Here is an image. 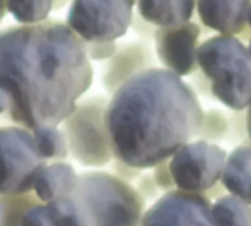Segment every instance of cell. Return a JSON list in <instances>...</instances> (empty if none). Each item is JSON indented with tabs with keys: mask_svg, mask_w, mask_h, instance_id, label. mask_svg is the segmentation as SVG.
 I'll return each instance as SVG.
<instances>
[{
	"mask_svg": "<svg viewBox=\"0 0 251 226\" xmlns=\"http://www.w3.org/2000/svg\"><path fill=\"white\" fill-rule=\"evenodd\" d=\"M4 213H6L4 201H3V199L0 197V226H1V224H3V219H4Z\"/></svg>",
	"mask_w": 251,
	"mask_h": 226,
	"instance_id": "cell-30",
	"label": "cell"
},
{
	"mask_svg": "<svg viewBox=\"0 0 251 226\" xmlns=\"http://www.w3.org/2000/svg\"><path fill=\"white\" fill-rule=\"evenodd\" d=\"M203 113L182 76L165 68L144 69L109 99L106 126L113 157L151 169L197 137Z\"/></svg>",
	"mask_w": 251,
	"mask_h": 226,
	"instance_id": "cell-2",
	"label": "cell"
},
{
	"mask_svg": "<svg viewBox=\"0 0 251 226\" xmlns=\"http://www.w3.org/2000/svg\"><path fill=\"white\" fill-rule=\"evenodd\" d=\"M72 197L85 209L93 226H140L146 212V201L134 185L109 172L81 174Z\"/></svg>",
	"mask_w": 251,
	"mask_h": 226,
	"instance_id": "cell-4",
	"label": "cell"
},
{
	"mask_svg": "<svg viewBox=\"0 0 251 226\" xmlns=\"http://www.w3.org/2000/svg\"><path fill=\"white\" fill-rule=\"evenodd\" d=\"M1 199L4 201V207H6V213H4V219H3L1 226H22L21 219H22L24 212L29 206H32L38 201V199L34 196V193H26V194H21V196H3Z\"/></svg>",
	"mask_w": 251,
	"mask_h": 226,
	"instance_id": "cell-21",
	"label": "cell"
},
{
	"mask_svg": "<svg viewBox=\"0 0 251 226\" xmlns=\"http://www.w3.org/2000/svg\"><path fill=\"white\" fill-rule=\"evenodd\" d=\"M21 225L22 226H56L53 224L49 212H47V206L41 201H37L35 204L29 206L21 219Z\"/></svg>",
	"mask_w": 251,
	"mask_h": 226,
	"instance_id": "cell-22",
	"label": "cell"
},
{
	"mask_svg": "<svg viewBox=\"0 0 251 226\" xmlns=\"http://www.w3.org/2000/svg\"><path fill=\"white\" fill-rule=\"evenodd\" d=\"M246 125H247V137H249V141L251 143V106L246 112Z\"/></svg>",
	"mask_w": 251,
	"mask_h": 226,
	"instance_id": "cell-29",
	"label": "cell"
},
{
	"mask_svg": "<svg viewBox=\"0 0 251 226\" xmlns=\"http://www.w3.org/2000/svg\"><path fill=\"white\" fill-rule=\"evenodd\" d=\"M225 194H228V191H226V188L222 185L221 181H219L218 184H215L212 188H209V190L204 193V196H206L210 201H215L216 199H219V197H222V196H225Z\"/></svg>",
	"mask_w": 251,
	"mask_h": 226,
	"instance_id": "cell-27",
	"label": "cell"
},
{
	"mask_svg": "<svg viewBox=\"0 0 251 226\" xmlns=\"http://www.w3.org/2000/svg\"><path fill=\"white\" fill-rule=\"evenodd\" d=\"M151 68V54L143 43H126L118 46L115 54L107 60L101 75V84L109 94H113L134 75Z\"/></svg>",
	"mask_w": 251,
	"mask_h": 226,
	"instance_id": "cell-11",
	"label": "cell"
},
{
	"mask_svg": "<svg viewBox=\"0 0 251 226\" xmlns=\"http://www.w3.org/2000/svg\"><path fill=\"white\" fill-rule=\"evenodd\" d=\"M222 185L232 196L251 204V143L237 146L226 157L221 178Z\"/></svg>",
	"mask_w": 251,
	"mask_h": 226,
	"instance_id": "cell-14",
	"label": "cell"
},
{
	"mask_svg": "<svg viewBox=\"0 0 251 226\" xmlns=\"http://www.w3.org/2000/svg\"><path fill=\"white\" fill-rule=\"evenodd\" d=\"M247 25L251 28V1L250 6H249V10H247Z\"/></svg>",
	"mask_w": 251,
	"mask_h": 226,
	"instance_id": "cell-32",
	"label": "cell"
},
{
	"mask_svg": "<svg viewBox=\"0 0 251 226\" xmlns=\"http://www.w3.org/2000/svg\"><path fill=\"white\" fill-rule=\"evenodd\" d=\"M78 176L71 163L65 160L50 162L35 176L32 193L44 204L59 197L72 196L78 184Z\"/></svg>",
	"mask_w": 251,
	"mask_h": 226,
	"instance_id": "cell-13",
	"label": "cell"
},
{
	"mask_svg": "<svg viewBox=\"0 0 251 226\" xmlns=\"http://www.w3.org/2000/svg\"><path fill=\"white\" fill-rule=\"evenodd\" d=\"M46 206L56 226H93L85 209L72 196L59 197Z\"/></svg>",
	"mask_w": 251,
	"mask_h": 226,
	"instance_id": "cell-18",
	"label": "cell"
},
{
	"mask_svg": "<svg viewBox=\"0 0 251 226\" xmlns=\"http://www.w3.org/2000/svg\"><path fill=\"white\" fill-rule=\"evenodd\" d=\"M107 103L104 96L82 99L60 124L69 154L85 168H103L113 159L106 126Z\"/></svg>",
	"mask_w": 251,
	"mask_h": 226,
	"instance_id": "cell-5",
	"label": "cell"
},
{
	"mask_svg": "<svg viewBox=\"0 0 251 226\" xmlns=\"http://www.w3.org/2000/svg\"><path fill=\"white\" fill-rule=\"evenodd\" d=\"M151 169H153L151 175H153V178H154V181H156V184L162 193H169V191L176 190V185H175V181H174V176L171 172L169 160L160 162Z\"/></svg>",
	"mask_w": 251,
	"mask_h": 226,
	"instance_id": "cell-24",
	"label": "cell"
},
{
	"mask_svg": "<svg viewBox=\"0 0 251 226\" xmlns=\"http://www.w3.org/2000/svg\"><path fill=\"white\" fill-rule=\"evenodd\" d=\"M210 206L204 194L174 190L144 212L140 226H216Z\"/></svg>",
	"mask_w": 251,
	"mask_h": 226,
	"instance_id": "cell-9",
	"label": "cell"
},
{
	"mask_svg": "<svg viewBox=\"0 0 251 226\" xmlns=\"http://www.w3.org/2000/svg\"><path fill=\"white\" fill-rule=\"evenodd\" d=\"M197 66L210 81L212 96L231 110L251 106V56L235 35L219 34L197 49Z\"/></svg>",
	"mask_w": 251,
	"mask_h": 226,
	"instance_id": "cell-3",
	"label": "cell"
},
{
	"mask_svg": "<svg viewBox=\"0 0 251 226\" xmlns=\"http://www.w3.org/2000/svg\"><path fill=\"white\" fill-rule=\"evenodd\" d=\"M118 46L116 41H94V43H85L87 56L90 60H109Z\"/></svg>",
	"mask_w": 251,
	"mask_h": 226,
	"instance_id": "cell-25",
	"label": "cell"
},
{
	"mask_svg": "<svg viewBox=\"0 0 251 226\" xmlns=\"http://www.w3.org/2000/svg\"><path fill=\"white\" fill-rule=\"evenodd\" d=\"M210 207L216 226H251V204L237 196L228 193L212 201Z\"/></svg>",
	"mask_w": 251,
	"mask_h": 226,
	"instance_id": "cell-16",
	"label": "cell"
},
{
	"mask_svg": "<svg viewBox=\"0 0 251 226\" xmlns=\"http://www.w3.org/2000/svg\"><path fill=\"white\" fill-rule=\"evenodd\" d=\"M137 0H72L66 25L84 41H116L132 24Z\"/></svg>",
	"mask_w": 251,
	"mask_h": 226,
	"instance_id": "cell-7",
	"label": "cell"
},
{
	"mask_svg": "<svg viewBox=\"0 0 251 226\" xmlns=\"http://www.w3.org/2000/svg\"><path fill=\"white\" fill-rule=\"evenodd\" d=\"M229 135V118L219 109H209L203 113V121L199 128V140L219 143Z\"/></svg>",
	"mask_w": 251,
	"mask_h": 226,
	"instance_id": "cell-20",
	"label": "cell"
},
{
	"mask_svg": "<svg viewBox=\"0 0 251 226\" xmlns=\"http://www.w3.org/2000/svg\"><path fill=\"white\" fill-rule=\"evenodd\" d=\"M197 0H137L140 16L156 26H176L190 22Z\"/></svg>",
	"mask_w": 251,
	"mask_h": 226,
	"instance_id": "cell-15",
	"label": "cell"
},
{
	"mask_svg": "<svg viewBox=\"0 0 251 226\" xmlns=\"http://www.w3.org/2000/svg\"><path fill=\"white\" fill-rule=\"evenodd\" d=\"M85 43L65 24L47 19L0 29V88L7 118L29 131L59 126L93 84Z\"/></svg>",
	"mask_w": 251,
	"mask_h": 226,
	"instance_id": "cell-1",
	"label": "cell"
},
{
	"mask_svg": "<svg viewBox=\"0 0 251 226\" xmlns=\"http://www.w3.org/2000/svg\"><path fill=\"white\" fill-rule=\"evenodd\" d=\"M6 0H0V22L3 21L4 15H6Z\"/></svg>",
	"mask_w": 251,
	"mask_h": 226,
	"instance_id": "cell-31",
	"label": "cell"
},
{
	"mask_svg": "<svg viewBox=\"0 0 251 226\" xmlns=\"http://www.w3.org/2000/svg\"><path fill=\"white\" fill-rule=\"evenodd\" d=\"M226 157L225 149L216 143L188 141L169 159L176 190L204 194L221 181Z\"/></svg>",
	"mask_w": 251,
	"mask_h": 226,
	"instance_id": "cell-8",
	"label": "cell"
},
{
	"mask_svg": "<svg viewBox=\"0 0 251 226\" xmlns=\"http://www.w3.org/2000/svg\"><path fill=\"white\" fill-rule=\"evenodd\" d=\"M251 0H197L196 10L204 26L225 35H235L247 25Z\"/></svg>",
	"mask_w": 251,
	"mask_h": 226,
	"instance_id": "cell-12",
	"label": "cell"
},
{
	"mask_svg": "<svg viewBox=\"0 0 251 226\" xmlns=\"http://www.w3.org/2000/svg\"><path fill=\"white\" fill-rule=\"evenodd\" d=\"M47 165L32 132L19 125L0 126V196L32 193L34 179Z\"/></svg>",
	"mask_w": 251,
	"mask_h": 226,
	"instance_id": "cell-6",
	"label": "cell"
},
{
	"mask_svg": "<svg viewBox=\"0 0 251 226\" xmlns=\"http://www.w3.org/2000/svg\"><path fill=\"white\" fill-rule=\"evenodd\" d=\"M200 26L185 22L176 26H159L156 32V51L160 63L171 72L187 76L196 71Z\"/></svg>",
	"mask_w": 251,
	"mask_h": 226,
	"instance_id": "cell-10",
	"label": "cell"
},
{
	"mask_svg": "<svg viewBox=\"0 0 251 226\" xmlns=\"http://www.w3.org/2000/svg\"><path fill=\"white\" fill-rule=\"evenodd\" d=\"M134 188L137 190V193L141 196V199L146 203H154L163 193L160 191V188L157 187L154 178L151 174H141V176L134 182Z\"/></svg>",
	"mask_w": 251,
	"mask_h": 226,
	"instance_id": "cell-23",
	"label": "cell"
},
{
	"mask_svg": "<svg viewBox=\"0 0 251 226\" xmlns=\"http://www.w3.org/2000/svg\"><path fill=\"white\" fill-rule=\"evenodd\" d=\"M112 171H113V175H116L118 178H121L122 181H125V182H129V184H132V182H135L140 176H141V174L144 172V169H140V168H135V166H132V165H128V163H125V162H122V160H118V159H112Z\"/></svg>",
	"mask_w": 251,
	"mask_h": 226,
	"instance_id": "cell-26",
	"label": "cell"
},
{
	"mask_svg": "<svg viewBox=\"0 0 251 226\" xmlns=\"http://www.w3.org/2000/svg\"><path fill=\"white\" fill-rule=\"evenodd\" d=\"M247 49H249V53H250V56H251V38H250V41H249V46H247Z\"/></svg>",
	"mask_w": 251,
	"mask_h": 226,
	"instance_id": "cell-33",
	"label": "cell"
},
{
	"mask_svg": "<svg viewBox=\"0 0 251 226\" xmlns=\"http://www.w3.org/2000/svg\"><path fill=\"white\" fill-rule=\"evenodd\" d=\"M38 154L47 163L50 162H62L69 156L66 137L59 126L47 125L40 126L31 131Z\"/></svg>",
	"mask_w": 251,
	"mask_h": 226,
	"instance_id": "cell-17",
	"label": "cell"
},
{
	"mask_svg": "<svg viewBox=\"0 0 251 226\" xmlns=\"http://www.w3.org/2000/svg\"><path fill=\"white\" fill-rule=\"evenodd\" d=\"M9 106H10V100L9 96L0 88V115H7L9 112Z\"/></svg>",
	"mask_w": 251,
	"mask_h": 226,
	"instance_id": "cell-28",
	"label": "cell"
},
{
	"mask_svg": "<svg viewBox=\"0 0 251 226\" xmlns=\"http://www.w3.org/2000/svg\"><path fill=\"white\" fill-rule=\"evenodd\" d=\"M54 0H6V10L21 25H34L49 19Z\"/></svg>",
	"mask_w": 251,
	"mask_h": 226,
	"instance_id": "cell-19",
	"label": "cell"
}]
</instances>
